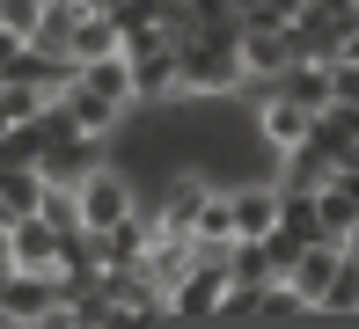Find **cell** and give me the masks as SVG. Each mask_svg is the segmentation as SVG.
Segmentation results:
<instances>
[{
	"mask_svg": "<svg viewBox=\"0 0 359 329\" xmlns=\"http://www.w3.org/2000/svg\"><path fill=\"white\" fill-rule=\"evenodd\" d=\"M352 29H359V0H301V15H293V52L301 59H337Z\"/></svg>",
	"mask_w": 359,
	"mask_h": 329,
	"instance_id": "6da1fadb",
	"label": "cell"
},
{
	"mask_svg": "<svg viewBox=\"0 0 359 329\" xmlns=\"http://www.w3.org/2000/svg\"><path fill=\"white\" fill-rule=\"evenodd\" d=\"M74 190H81V227H88V234H110L125 212H140L133 176H125V169H110V161H103V169H88Z\"/></svg>",
	"mask_w": 359,
	"mask_h": 329,
	"instance_id": "7a4b0ae2",
	"label": "cell"
},
{
	"mask_svg": "<svg viewBox=\"0 0 359 329\" xmlns=\"http://www.w3.org/2000/svg\"><path fill=\"white\" fill-rule=\"evenodd\" d=\"M227 278H235V271H227V249H198V263L184 271V286L169 293V315H176V322H213Z\"/></svg>",
	"mask_w": 359,
	"mask_h": 329,
	"instance_id": "3957f363",
	"label": "cell"
},
{
	"mask_svg": "<svg viewBox=\"0 0 359 329\" xmlns=\"http://www.w3.org/2000/svg\"><path fill=\"white\" fill-rule=\"evenodd\" d=\"M235 44H242V66L264 80H279L293 59V22H271V15H235Z\"/></svg>",
	"mask_w": 359,
	"mask_h": 329,
	"instance_id": "277c9868",
	"label": "cell"
},
{
	"mask_svg": "<svg viewBox=\"0 0 359 329\" xmlns=\"http://www.w3.org/2000/svg\"><path fill=\"white\" fill-rule=\"evenodd\" d=\"M133 95H140V110H176V103H191L184 52H176V44H154V52H140V59H133Z\"/></svg>",
	"mask_w": 359,
	"mask_h": 329,
	"instance_id": "5b68a950",
	"label": "cell"
},
{
	"mask_svg": "<svg viewBox=\"0 0 359 329\" xmlns=\"http://www.w3.org/2000/svg\"><path fill=\"white\" fill-rule=\"evenodd\" d=\"M8 234H15V263H22V271H52V278H59V249H67V234H59L44 212L8 220Z\"/></svg>",
	"mask_w": 359,
	"mask_h": 329,
	"instance_id": "8992f818",
	"label": "cell"
},
{
	"mask_svg": "<svg viewBox=\"0 0 359 329\" xmlns=\"http://www.w3.org/2000/svg\"><path fill=\"white\" fill-rule=\"evenodd\" d=\"M330 183H337V161L323 154L316 139H301V146L279 154V190H308V197H316V190H330Z\"/></svg>",
	"mask_w": 359,
	"mask_h": 329,
	"instance_id": "52a82bcc",
	"label": "cell"
},
{
	"mask_svg": "<svg viewBox=\"0 0 359 329\" xmlns=\"http://www.w3.org/2000/svg\"><path fill=\"white\" fill-rule=\"evenodd\" d=\"M257 132H264V139L286 154V146H301L308 132H316V110L293 103V95H264V103H257Z\"/></svg>",
	"mask_w": 359,
	"mask_h": 329,
	"instance_id": "ba28073f",
	"label": "cell"
},
{
	"mask_svg": "<svg viewBox=\"0 0 359 329\" xmlns=\"http://www.w3.org/2000/svg\"><path fill=\"white\" fill-rule=\"evenodd\" d=\"M59 103H67V118H74L81 132H88V139H110V132H118L125 118H133V103H110V95H95V88H81V80H74L67 95H59Z\"/></svg>",
	"mask_w": 359,
	"mask_h": 329,
	"instance_id": "9c48e42d",
	"label": "cell"
},
{
	"mask_svg": "<svg viewBox=\"0 0 359 329\" xmlns=\"http://www.w3.org/2000/svg\"><path fill=\"white\" fill-rule=\"evenodd\" d=\"M271 95H293V103L308 110H330V59H293L279 80H271Z\"/></svg>",
	"mask_w": 359,
	"mask_h": 329,
	"instance_id": "30bf717a",
	"label": "cell"
},
{
	"mask_svg": "<svg viewBox=\"0 0 359 329\" xmlns=\"http://www.w3.org/2000/svg\"><path fill=\"white\" fill-rule=\"evenodd\" d=\"M74 80H81V88H95V95H110V103H133V110H140V95H133V59H125V52L88 59Z\"/></svg>",
	"mask_w": 359,
	"mask_h": 329,
	"instance_id": "8fae6325",
	"label": "cell"
},
{
	"mask_svg": "<svg viewBox=\"0 0 359 329\" xmlns=\"http://www.w3.org/2000/svg\"><path fill=\"white\" fill-rule=\"evenodd\" d=\"M110 52H125V29H118V15H81V29H74V66L110 59Z\"/></svg>",
	"mask_w": 359,
	"mask_h": 329,
	"instance_id": "7c38bea8",
	"label": "cell"
},
{
	"mask_svg": "<svg viewBox=\"0 0 359 329\" xmlns=\"http://www.w3.org/2000/svg\"><path fill=\"white\" fill-rule=\"evenodd\" d=\"M352 315H359V263L345 256L337 278L323 286V300H316V322H352Z\"/></svg>",
	"mask_w": 359,
	"mask_h": 329,
	"instance_id": "4fadbf2b",
	"label": "cell"
},
{
	"mask_svg": "<svg viewBox=\"0 0 359 329\" xmlns=\"http://www.w3.org/2000/svg\"><path fill=\"white\" fill-rule=\"evenodd\" d=\"M235 212H227V190H213V197H205V205H198V249H235Z\"/></svg>",
	"mask_w": 359,
	"mask_h": 329,
	"instance_id": "5bb4252c",
	"label": "cell"
},
{
	"mask_svg": "<svg viewBox=\"0 0 359 329\" xmlns=\"http://www.w3.org/2000/svg\"><path fill=\"white\" fill-rule=\"evenodd\" d=\"M279 227H286L293 241H323V234H330V227H323V212H316V197H308V190H286V205H279Z\"/></svg>",
	"mask_w": 359,
	"mask_h": 329,
	"instance_id": "9a60e30c",
	"label": "cell"
},
{
	"mask_svg": "<svg viewBox=\"0 0 359 329\" xmlns=\"http://www.w3.org/2000/svg\"><path fill=\"white\" fill-rule=\"evenodd\" d=\"M316 212H323V227H330V234H345V227L359 220V197L330 183V190H316Z\"/></svg>",
	"mask_w": 359,
	"mask_h": 329,
	"instance_id": "2e32d148",
	"label": "cell"
},
{
	"mask_svg": "<svg viewBox=\"0 0 359 329\" xmlns=\"http://www.w3.org/2000/svg\"><path fill=\"white\" fill-rule=\"evenodd\" d=\"M0 22L29 44V37H37V22H44V0H0Z\"/></svg>",
	"mask_w": 359,
	"mask_h": 329,
	"instance_id": "e0dca14e",
	"label": "cell"
},
{
	"mask_svg": "<svg viewBox=\"0 0 359 329\" xmlns=\"http://www.w3.org/2000/svg\"><path fill=\"white\" fill-rule=\"evenodd\" d=\"M330 103L359 110V59H330Z\"/></svg>",
	"mask_w": 359,
	"mask_h": 329,
	"instance_id": "ac0fdd59",
	"label": "cell"
},
{
	"mask_svg": "<svg viewBox=\"0 0 359 329\" xmlns=\"http://www.w3.org/2000/svg\"><path fill=\"white\" fill-rule=\"evenodd\" d=\"M8 271H22V263H15V234L0 227V278H8Z\"/></svg>",
	"mask_w": 359,
	"mask_h": 329,
	"instance_id": "d6986e66",
	"label": "cell"
},
{
	"mask_svg": "<svg viewBox=\"0 0 359 329\" xmlns=\"http://www.w3.org/2000/svg\"><path fill=\"white\" fill-rule=\"evenodd\" d=\"M337 249H345V256H352V263H359V220H352V227H345V234H337Z\"/></svg>",
	"mask_w": 359,
	"mask_h": 329,
	"instance_id": "ffe728a7",
	"label": "cell"
},
{
	"mask_svg": "<svg viewBox=\"0 0 359 329\" xmlns=\"http://www.w3.org/2000/svg\"><path fill=\"white\" fill-rule=\"evenodd\" d=\"M15 52H22V37H15V29H0V66H8Z\"/></svg>",
	"mask_w": 359,
	"mask_h": 329,
	"instance_id": "44dd1931",
	"label": "cell"
},
{
	"mask_svg": "<svg viewBox=\"0 0 359 329\" xmlns=\"http://www.w3.org/2000/svg\"><path fill=\"white\" fill-rule=\"evenodd\" d=\"M8 220H15V205H8V197H0V227H8Z\"/></svg>",
	"mask_w": 359,
	"mask_h": 329,
	"instance_id": "7402d4cb",
	"label": "cell"
}]
</instances>
